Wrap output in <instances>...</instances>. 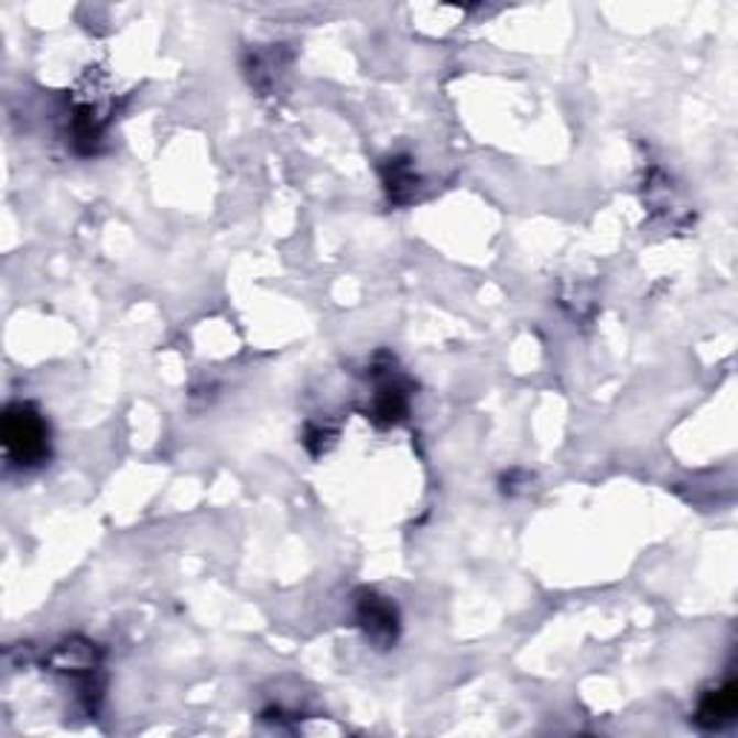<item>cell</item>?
Segmentation results:
<instances>
[{"label":"cell","instance_id":"6da1fadb","mask_svg":"<svg viewBox=\"0 0 738 738\" xmlns=\"http://www.w3.org/2000/svg\"><path fill=\"white\" fill-rule=\"evenodd\" d=\"M3 447L18 465L41 462L46 453V427L30 408H9L3 419Z\"/></svg>","mask_w":738,"mask_h":738},{"label":"cell","instance_id":"7a4b0ae2","mask_svg":"<svg viewBox=\"0 0 738 738\" xmlns=\"http://www.w3.org/2000/svg\"><path fill=\"white\" fill-rule=\"evenodd\" d=\"M732 709H736V695H732V686H724L718 693L707 695L704 704H701V721L707 727H721L724 721H730Z\"/></svg>","mask_w":738,"mask_h":738}]
</instances>
